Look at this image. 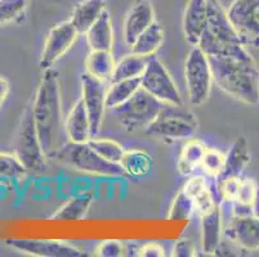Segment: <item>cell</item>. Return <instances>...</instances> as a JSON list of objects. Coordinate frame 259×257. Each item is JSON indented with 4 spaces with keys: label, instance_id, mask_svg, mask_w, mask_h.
Here are the masks:
<instances>
[{
    "label": "cell",
    "instance_id": "27",
    "mask_svg": "<svg viewBox=\"0 0 259 257\" xmlns=\"http://www.w3.org/2000/svg\"><path fill=\"white\" fill-rule=\"evenodd\" d=\"M120 165L128 175L138 179L145 178L151 173L152 157L146 150L129 149L125 150Z\"/></svg>",
    "mask_w": 259,
    "mask_h": 257
},
{
    "label": "cell",
    "instance_id": "25",
    "mask_svg": "<svg viewBox=\"0 0 259 257\" xmlns=\"http://www.w3.org/2000/svg\"><path fill=\"white\" fill-rule=\"evenodd\" d=\"M162 42H164V30L160 26V23L155 21L134 41L133 45L131 46L132 53L151 58L161 48Z\"/></svg>",
    "mask_w": 259,
    "mask_h": 257
},
{
    "label": "cell",
    "instance_id": "5",
    "mask_svg": "<svg viewBox=\"0 0 259 257\" xmlns=\"http://www.w3.org/2000/svg\"><path fill=\"white\" fill-rule=\"evenodd\" d=\"M56 160L61 164L76 170L79 173L88 175L103 176V178H119L124 175L121 165L114 164L102 159L100 155L94 152L88 143H71L69 141L58 153Z\"/></svg>",
    "mask_w": 259,
    "mask_h": 257
},
{
    "label": "cell",
    "instance_id": "34",
    "mask_svg": "<svg viewBox=\"0 0 259 257\" xmlns=\"http://www.w3.org/2000/svg\"><path fill=\"white\" fill-rule=\"evenodd\" d=\"M259 188L255 181L250 178L241 179V185H240L239 197L237 201L234 204H239L242 207H248L253 209V203L255 201L256 195H258Z\"/></svg>",
    "mask_w": 259,
    "mask_h": 257
},
{
    "label": "cell",
    "instance_id": "19",
    "mask_svg": "<svg viewBox=\"0 0 259 257\" xmlns=\"http://www.w3.org/2000/svg\"><path fill=\"white\" fill-rule=\"evenodd\" d=\"M85 37L91 50L112 52L115 42V34L111 16H110V12L107 9L102 12L100 18L85 32Z\"/></svg>",
    "mask_w": 259,
    "mask_h": 257
},
{
    "label": "cell",
    "instance_id": "12",
    "mask_svg": "<svg viewBox=\"0 0 259 257\" xmlns=\"http://www.w3.org/2000/svg\"><path fill=\"white\" fill-rule=\"evenodd\" d=\"M81 100L84 103L89 122H91L93 138L100 133L102 127L105 113L107 110L106 105V82L94 79L89 74L81 75Z\"/></svg>",
    "mask_w": 259,
    "mask_h": 257
},
{
    "label": "cell",
    "instance_id": "24",
    "mask_svg": "<svg viewBox=\"0 0 259 257\" xmlns=\"http://www.w3.org/2000/svg\"><path fill=\"white\" fill-rule=\"evenodd\" d=\"M93 203V195L91 193H83L71 197L54 212L51 219L56 221H77L87 216Z\"/></svg>",
    "mask_w": 259,
    "mask_h": 257
},
{
    "label": "cell",
    "instance_id": "9",
    "mask_svg": "<svg viewBox=\"0 0 259 257\" xmlns=\"http://www.w3.org/2000/svg\"><path fill=\"white\" fill-rule=\"evenodd\" d=\"M227 16L242 45L259 49V0H234Z\"/></svg>",
    "mask_w": 259,
    "mask_h": 257
},
{
    "label": "cell",
    "instance_id": "32",
    "mask_svg": "<svg viewBox=\"0 0 259 257\" xmlns=\"http://www.w3.org/2000/svg\"><path fill=\"white\" fill-rule=\"evenodd\" d=\"M29 0H0V26L11 25L23 17Z\"/></svg>",
    "mask_w": 259,
    "mask_h": 257
},
{
    "label": "cell",
    "instance_id": "31",
    "mask_svg": "<svg viewBox=\"0 0 259 257\" xmlns=\"http://www.w3.org/2000/svg\"><path fill=\"white\" fill-rule=\"evenodd\" d=\"M27 170L15 153L0 152V181H16L26 175Z\"/></svg>",
    "mask_w": 259,
    "mask_h": 257
},
{
    "label": "cell",
    "instance_id": "20",
    "mask_svg": "<svg viewBox=\"0 0 259 257\" xmlns=\"http://www.w3.org/2000/svg\"><path fill=\"white\" fill-rule=\"evenodd\" d=\"M249 164H250V153H249L248 141L244 136H239L226 153L225 167L217 180H222L231 176H241Z\"/></svg>",
    "mask_w": 259,
    "mask_h": 257
},
{
    "label": "cell",
    "instance_id": "6",
    "mask_svg": "<svg viewBox=\"0 0 259 257\" xmlns=\"http://www.w3.org/2000/svg\"><path fill=\"white\" fill-rule=\"evenodd\" d=\"M164 103L140 88L125 103L111 111L121 126L132 133L146 129L156 119Z\"/></svg>",
    "mask_w": 259,
    "mask_h": 257
},
{
    "label": "cell",
    "instance_id": "33",
    "mask_svg": "<svg viewBox=\"0 0 259 257\" xmlns=\"http://www.w3.org/2000/svg\"><path fill=\"white\" fill-rule=\"evenodd\" d=\"M226 155L221 150L214 149V148H208L204 159L201 162V169L204 173L208 174L211 178H218L222 174L223 167H225Z\"/></svg>",
    "mask_w": 259,
    "mask_h": 257
},
{
    "label": "cell",
    "instance_id": "7",
    "mask_svg": "<svg viewBox=\"0 0 259 257\" xmlns=\"http://www.w3.org/2000/svg\"><path fill=\"white\" fill-rule=\"evenodd\" d=\"M185 81L188 102L201 106L210 96L213 72L209 58L199 46H194L188 53L185 63Z\"/></svg>",
    "mask_w": 259,
    "mask_h": 257
},
{
    "label": "cell",
    "instance_id": "1",
    "mask_svg": "<svg viewBox=\"0 0 259 257\" xmlns=\"http://www.w3.org/2000/svg\"><path fill=\"white\" fill-rule=\"evenodd\" d=\"M32 117L48 160H56L69 139L65 131L60 76L54 68L44 71L32 103Z\"/></svg>",
    "mask_w": 259,
    "mask_h": 257
},
{
    "label": "cell",
    "instance_id": "2",
    "mask_svg": "<svg viewBox=\"0 0 259 257\" xmlns=\"http://www.w3.org/2000/svg\"><path fill=\"white\" fill-rule=\"evenodd\" d=\"M213 80L227 95L244 105L259 103V68L246 57H208Z\"/></svg>",
    "mask_w": 259,
    "mask_h": 257
},
{
    "label": "cell",
    "instance_id": "4",
    "mask_svg": "<svg viewBox=\"0 0 259 257\" xmlns=\"http://www.w3.org/2000/svg\"><path fill=\"white\" fill-rule=\"evenodd\" d=\"M199 127V121L194 112L185 110L182 106L164 105L156 119L145 129L147 135L160 138L165 141L191 139Z\"/></svg>",
    "mask_w": 259,
    "mask_h": 257
},
{
    "label": "cell",
    "instance_id": "23",
    "mask_svg": "<svg viewBox=\"0 0 259 257\" xmlns=\"http://www.w3.org/2000/svg\"><path fill=\"white\" fill-rule=\"evenodd\" d=\"M115 66H116V62L112 56V52L91 50L85 58L87 74L103 82L111 80Z\"/></svg>",
    "mask_w": 259,
    "mask_h": 257
},
{
    "label": "cell",
    "instance_id": "30",
    "mask_svg": "<svg viewBox=\"0 0 259 257\" xmlns=\"http://www.w3.org/2000/svg\"><path fill=\"white\" fill-rule=\"evenodd\" d=\"M88 144L102 159L107 160L110 162H114V164H120L122 157H124V153H125L124 147L120 143H117V141L111 140V139L92 138L88 141Z\"/></svg>",
    "mask_w": 259,
    "mask_h": 257
},
{
    "label": "cell",
    "instance_id": "22",
    "mask_svg": "<svg viewBox=\"0 0 259 257\" xmlns=\"http://www.w3.org/2000/svg\"><path fill=\"white\" fill-rule=\"evenodd\" d=\"M208 147L199 139H187V143L182 147L178 157V171L185 176H191L199 167L205 156Z\"/></svg>",
    "mask_w": 259,
    "mask_h": 257
},
{
    "label": "cell",
    "instance_id": "3",
    "mask_svg": "<svg viewBox=\"0 0 259 257\" xmlns=\"http://www.w3.org/2000/svg\"><path fill=\"white\" fill-rule=\"evenodd\" d=\"M208 22L197 44L208 57H246L250 54L240 41L227 11L220 0H206Z\"/></svg>",
    "mask_w": 259,
    "mask_h": 257
},
{
    "label": "cell",
    "instance_id": "39",
    "mask_svg": "<svg viewBox=\"0 0 259 257\" xmlns=\"http://www.w3.org/2000/svg\"><path fill=\"white\" fill-rule=\"evenodd\" d=\"M138 257H164L165 256V249L162 248L161 244L156 242H151L145 246H141L138 249Z\"/></svg>",
    "mask_w": 259,
    "mask_h": 257
},
{
    "label": "cell",
    "instance_id": "28",
    "mask_svg": "<svg viewBox=\"0 0 259 257\" xmlns=\"http://www.w3.org/2000/svg\"><path fill=\"white\" fill-rule=\"evenodd\" d=\"M140 88L141 77L140 79H129L111 82L107 90H106V105H107V108L114 110V108L121 106Z\"/></svg>",
    "mask_w": 259,
    "mask_h": 257
},
{
    "label": "cell",
    "instance_id": "10",
    "mask_svg": "<svg viewBox=\"0 0 259 257\" xmlns=\"http://www.w3.org/2000/svg\"><path fill=\"white\" fill-rule=\"evenodd\" d=\"M141 88L164 105L182 106V98L176 81L161 61L155 57L148 60L147 67L141 76Z\"/></svg>",
    "mask_w": 259,
    "mask_h": 257
},
{
    "label": "cell",
    "instance_id": "40",
    "mask_svg": "<svg viewBox=\"0 0 259 257\" xmlns=\"http://www.w3.org/2000/svg\"><path fill=\"white\" fill-rule=\"evenodd\" d=\"M9 90H11V89H9V82L7 81L4 77L0 76V108L4 105L7 98H8Z\"/></svg>",
    "mask_w": 259,
    "mask_h": 257
},
{
    "label": "cell",
    "instance_id": "17",
    "mask_svg": "<svg viewBox=\"0 0 259 257\" xmlns=\"http://www.w3.org/2000/svg\"><path fill=\"white\" fill-rule=\"evenodd\" d=\"M208 22L206 0H188L183 13V34L192 46H196Z\"/></svg>",
    "mask_w": 259,
    "mask_h": 257
},
{
    "label": "cell",
    "instance_id": "21",
    "mask_svg": "<svg viewBox=\"0 0 259 257\" xmlns=\"http://www.w3.org/2000/svg\"><path fill=\"white\" fill-rule=\"evenodd\" d=\"M105 0H83L76 4L71 14V21L80 35H85L91 26L100 18L106 9Z\"/></svg>",
    "mask_w": 259,
    "mask_h": 257
},
{
    "label": "cell",
    "instance_id": "29",
    "mask_svg": "<svg viewBox=\"0 0 259 257\" xmlns=\"http://www.w3.org/2000/svg\"><path fill=\"white\" fill-rule=\"evenodd\" d=\"M195 202L183 189L177 193L168 211V219L171 221H188L194 215Z\"/></svg>",
    "mask_w": 259,
    "mask_h": 257
},
{
    "label": "cell",
    "instance_id": "15",
    "mask_svg": "<svg viewBox=\"0 0 259 257\" xmlns=\"http://www.w3.org/2000/svg\"><path fill=\"white\" fill-rule=\"evenodd\" d=\"M225 234L245 251L259 249V220L253 215L234 216L226 228Z\"/></svg>",
    "mask_w": 259,
    "mask_h": 257
},
{
    "label": "cell",
    "instance_id": "11",
    "mask_svg": "<svg viewBox=\"0 0 259 257\" xmlns=\"http://www.w3.org/2000/svg\"><path fill=\"white\" fill-rule=\"evenodd\" d=\"M79 35V31L70 20L60 22L51 28L40 56V68L43 71L53 68V66L74 46Z\"/></svg>",
    "mask_w": 259,
    "mask_h": 257
},
{
    "label": "cell",
    "instance_id": "8",
    "mask_svg": "<svg viewBox=\"0 0 259 257\" xmlns=\"http://www.w3.org/2000/svg\"><path fill=\"white\" fill-rule=\"evenodd\" d=\"M15 155L22 162L27 171L31 173H40L44 171L47 166L46 153H44L36 127L32 117V110H27L23 115L21 121L20 130H18L17 139H16Z\"/></svg>",
    "mask_w": 259,
    "mask_h": 257
},
{
    "label": "cell",
    "instance_id": "26",
    "mask_svg": "<svg viewBox=\"0 0 259 257\" xmlns=\"http://www.w3.org/2000/svg\"><path fill=\"white\" fill-rule=\"evenodd\" d=\"M150 58L147 57L138 56L136 53L126 54L116 62L115 66V71L112 74L110 82L114 81H121V80H129V79H140L145 72L146 67Z\"/></svg>",
    "mask_w": 259,
    "mask_h": 257
},
{
    "label": "cell",
    "instance_id": "41",
    "mask_svg": "<svg viewBox=\"0 0 259 257\" xmlns=\"http://www.w3.org/2000/svg\"><path fill=\"white\" fill-rule=\"evenodd\" d=\"M251 215L254 216V218H256L259 220V192H258V195H256L255 201H254L253 203V209H251Z\"/></svg>",
    "mask_w": 259,
    "mask_h": 257
},
{
    "label": "cell",
    "instance_id": "38",
    "mask_svg": "<svg viewBox=\"0 0 259 257\" xmlns=\"http://www.w3.org/2000/svg\"><path fill=\"white\" fill-rule=\"evenodd\" d=\"M171 256L174 257H195L197 256V249L195 243L187 238H181L174 243L171 249Z\"/></svg>",
    "mask_w": 259,
    "mask_h": 257
},
{
    "label": "cell",
    "instance_id": "35",
    "mask_svg": "<svg viewBox=\"0 0 259 257\" xmlns=\"http://www.w3.org/2000/svg\"><path fill=\"white\" fill-rule=\"evenodd\" d=\"M218 181V190L223 201L234 204L239 197L240 185H241V176H231Z\"/></svg>",
    "mask_w": 259,
    "mask_h": 257
},
{
    "label": "cell",
    "instance_id": "36",
    "mask_svg": "<svg viewBox=\"0 0 259 257\" xmlns=\"http://www.w3.org/2000/svg\"><path fill=\"white\" fill-rule=\"evenodd\" d=\"M97 257H122L126 256L125 244L119 239L102 240L93 252Z\"/></svg>",
    "mask_w": 259,
    "mask_h": 257
},
{
    "label": "cell",
    "instance_id": "13",
    "mask_svg": "<svg viewBox=\"0 0 259 257\" xmlns=\"http://www.w3.org/2000/svg\"><path fill=\"white\" fill-rule=\"evenodd\" d=\"M7 246L21 253L35 257H83V251L65 240L47 239H8Z\"/></svg>",
    "mask_w": 259,
    "mask_h": 257
},
{
    "label": "cell",
    "instance_id": "16",
    "mask_svg": "<svg viewBox=\"0 0 259 257\" xmlns=\"http://www.w3.org/2000/svg\"><path fill=\"white\" fill-rule=\"evenodd\" d=\"M200 246L204 254H215L222 237V212L220 204L200 215Z\"/></svg>",
    "mask_w": 259,
    "mask_h": 257
},
{
    "label": "cell",
    "instance_id": "37",
    "mask_svg": "<svg viewBox=\"0 0 259 257\" xmlns=\"http://www.w3.org/2000/svg\"><path fill=\"white\" fill-rule=\"evenodd\" d=\"M208 189H210L208 180L201 175H191L190 179L186 181L185 187H183V190H185L192 199L199 197L200 194H202V193Z\"/></svg>",
    "mask_w": 259,
    "mask_h": 257
},
{
    "label": "cell",
    "instance_id": "14",
    "mask_svg": "<svg viewBox=\"0 0 259 257\" xmlns=\"http://www.w3.org/2000/svg\"><path fill=\"white\" fill-rule=\"evenodd\" d=\"M155 9L148 0H138L132 6L124 18L122 37L128 46H132L137 37L155 22Z\"/></svg>",
    "mask_w": 259,
    "mask_h": 257
},
{
    "label": "cell",
    "instance_id": "18",
    "mask_svg": "<svg viewBox=\"0 0 259 257\" xmlns=\"http://www.w3.org/2000/svg\"><path fill=\"white\" fill-rule=\"evenodd\" d=\"M65 131L71 143H88L93 138L88 113L81 98L75 103L69 116L65 119Z\"/></svg>",
    "mask_w": 259,
    "mask_h": 257
}]
</instances>
